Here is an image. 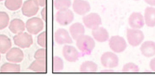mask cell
I'll return each mask as SVG.
<instances>
[{
	"mask_svg": "<svg viewBox=\"0 0 155 79\" xmlns=\"http://www.w3.org/2000/svg\"><path fill=\"white\" fill-rule=\"evenodd\" d=\"M76 40L78 48L83 55H90L95 47L94 39L91 36L84 35L78 38Z\"/></svg>",
	"mask_w": 155,
	"mask_h": 79,
	"instance_id": "obj_1",
	"label": "cell"
},
{
	"mask_svg": "<svg viewBox=\"0 0 155 79\" xmlns=\"http://www.w3.org/2000/svg\"><path fill=\"white\" fill-rule=\"evenodd\" d=\"M127 40L132 46H138L143 42V32L139 29H127Z\"/></svg>",
	"mask_w": 155,
	"mask_h": 79,
	"instance_id": "obj_2",
	"label": "cell"
},
{
	"mask_svg": "<svg viewBox=\"0 0 155 79\" xmlns=\"http://www.w3.org/2000/svg\"><path fill=\"white\" fill-rule=\"evenodd\" d=\"M109 46L113 52L120 53V52H124L127 49V44L123 37L119 36H114L109 38Z\"/></svg>",
	"mask_w": 155,
	"mask_h": 79,
	"instance_id": "obj_3",
	"label": "cell"
},
{
	"mask_svg": "<svg viewBox=\"0 0 155 79\" xmlns=\"http://www.w3.org/2000/svg\"><path fill=\"white\" fill-rule=\"evenodd\" d=\"M101 64L105 68H115L119 64V58L115 52H107L102 54L101 57Z\"/></svg>",
	"mask_w": 155,
	"mask_h": 79,
	"instance_id": "obj_4",
	"label": "cell"
},
{
	"mask_svg": "<svg viewBox=\"0 0 155 79\" xmlns=\"http://www.w3.org/2000/svg\"><path fill=\"white\" fill-rule=\"evenodd\" d=\"M25 28L28 32L31 35H37L44 28L43 20L37 17L31 18L30 20H27V22L25 24Z\"/></svg>",
	"mask_w": 155,
	"mask_h": 79,
	"instance_id": "obj_5",
	"label": "cell"
},
{
	"mask_svg": "<svg viewBox=\"0 0 155 79\" xmlns=\"http://www.w3.org/2000/svg\"><path fill=\"white\" fill-rule=\"evenodd\" d=\"M83 22H84V26L90 30H94L96 28L100 27V25L102 24L101 16L97 13L87 14L86 15L83 17Z\"/></svg>",
	"mask_w": 155,
	"mask_h": 79,
	"instance_id": "obj_6",
	"label": "cell"
},
{
	"mask_svg": "<svg viewBox=\"0 0 155 79\" xmlns=\"http://www.w3.org/2000/svg\"><path fill=\"white\" fill-rule=\"evenodd\" d=\"M14 42L18 47L28 48L33 44V38L30 33L21 32L14 36Z\"/></svg>",
	"mask_w": 155,
	"mask_h": 79,
	"instance_id": "obj_7",
	"label": "cell"
},
{
	"mask_svg": "<svg viewBox=\"0 0 155 79\" xmlns=\"http://www.w3.org/2000/svg\"><path fill=\"white\" fill-rule=\"evenodd\" d=\"M74 13L70 10L69 8L64 10H59L56 14V20L58 24L62 26L68 25L74 21Z\"/></svg>",
	"mask_w": 155,
	"mask_h": 79,
	"instance_id": "obj_8",
	"label": "cell"
},
{
	"mask_svg": "<svg viewBox=\"0 0 155 79\" xmlns=\"http://www.w3.org/2000/svg\"><path fill=\"white\" fill-rule=\"evenodd\" d=\"M55 41L58 45H66L73 43V39L68 30L65 29H58L54 33Z\"/></svg>",
	"mask_w": 155,
	"mask_h": 79,
	"instance_id": "obj_9",
	"label": "cell"
},
{
	"mask_svg": "<svg viewBox=\"0 0 155 79\" xmlns=\"http://www.w3.org/2000/svg\"><path fill=\"white\" fill-rule=\"evenodd\" d=\"M62 55L66 61L69 62H75L79 58V52L73 46L65 45L62 47Z\"/></svg>",
	"mask_w": 155,
	"mask_h": 79,
	"instance_id": "obj_10",
	"label": "cell"
},
{
	"mask_svg": "<svg viewBox=\"0 0 155 79\" xmlns=\"http://www.w3.org/2000/svg\"><path fill=\"white\" fill-rule=\"evenodd\" d=\"M74 11L79 15H86L90 11V4L86 0H74Z\"/></svg>",
	"mask_w": 155,
	"mask_h": 79,
	"instance_id": "obj_11",
	"label": "cell"
},
{
	"mask_svg": "<svg viewBox=\"0 0 155 79\" xmlns=\"http://www.w3.org/2000/svg\"><path fill=\"white\" fill-rule=\"evenodd\" d=\"M128 24L132 29H142L145 24L144 17L141 13L134 12L129 16Z\"/></svg>",
	"mask_w": 155,
	"mask_h": 79,
	"instance_id": "obj_12",
	"label": "cell"
},
{
	"mask_svg": "<svg viewBox=\"0 0 155 79\" xmlns=\"http://www.w3.org/2000/svg\"><path fill=\"white\" fill-rule=\"evenodd\" d=\"M6 59L9 62L13 63H19L24 59V53L20 48L14 47L8 50L6 54Z\"/></svg>",
	"mask_w": 155,
	"mask_h": 79,
	"instance_id": "obj_13",
	"label": "cell"
},
{
	"mask_svg": "<svg viewBox=\"0 0 155 79\" xmlns=\"http://www.w3.org/2000/svg\"><path fill=\"white\" fill-rule=\"evenodd\" d=\"M22 13L26 17L35 15L39 11V5L35 4L34 0H26L22 5Z\"/></svg>",
	"mask_w": 155,
	"mask_h": 79,
	"instance_id": "obj_14",
	"label": "cell"
},
{
	"mask_svg": "<svg viewBox=\"0 0 155 79\" xmlns=\"http://www.w3.org/2000/svg\"><path fill=\"white\" fill-rule=\"evenodd\" d=\"M142 54L146 57H152L155 55V42L152 40H147L142 43L140 47Z\"/></svg>",
	"mask_w": 155,
	"mask_h": 79,
	"instance_id": "obj_15",
	"label": "cell"
},
{
	"mask_svg": "<svg viewBox=\"0 0 155 79\" xmlns=\"http://www.w3.org/2000/svg\"><path fill=\"white\" fill-rule=\"evenodd\" d=\"M92 36L94 40L98 42H105L109 40V33L107 30L103 27H98L92 30Z\"/></svg>",
	"mask_w": 155,
	"mask_h": 79,
	"instance_id": "obj_16",
	"label": "cell"
},
{
	"mask_svg": "<svg viewBox=\"0 0 155 79\" xmlns=\"http://www.w3.org/2000/svg\"><path fill=\"white\" fill-rule=\"evenodd\" d=\"M85 33L84 25L81 23H74L69 27V34L74 40H77Z\"/></svg>",
	"mask_w": 155,
	"mask_h": 79,
	"instance_id": "obj_17",
	"label": "cell"
},
{
	"mask_svg": "<svg viewBox=\"0 0 155 79\" xmlns=\"http://www.w3.org/2000/svg\"><path fill=\"white\" fill-rule=\"evenodd\" d=\"M144 21L148 27L155 26V8L154 7H147L144 11Z\"/></svg>",
	"mask_w": 155,
	"mask_h": 79,
	"instance_id": "obj_18",
	"label": "cell"
},
{
	"mask_svg": "<svg viewBox=\"0 0 155 79\" xmlns=\"http://www.w3.org/2000/svg\"><path fill=\"white\" fill-rule=\"evenodd\" d=\"M8 28L12 33L16 34V35L19 33H21V32H24L25 30L26 29L25 24L24 23L23 20H19V19H14L13 20H11Z\"/></svg>",
	"mask_w": 155,
	"mask_h": 79,
	"instance_id": "obj_19",
	"label": "cell"
},
{
	"mask_svg": "<svg viewBox=\"0 0 155 79\" xmlns=\"http://www.w3.org/2000/svg\"><path fill=\"white\" fill-rule=\"evenodd\" d=\"M30 70L35 72H47L46 59H35L30 66Z\"/></svg>",
	"mask_w": 155,
	"mask_h": 79,
	"instance_id": "obj_20",
	"label": "cell"
},
{
	"mask_svg": "<svg viewBox=\"0 0 155 79\" xmlns=\"http://www.w3.org/2000/svg\"><path fill=\"white\" fill-rule=\"evenodd\" d=\"M12 42L10 39L5 35H0V53H7L11 49Z\"/></svg>",
	"mask_w": 155,
	"mask_h": 79,
	"instance_id": "obj_21",
	"label": "cell"
},
{
	"mask_svg": "<svg viewBox=\"0 0 155 79\" xmlns=\"http://www.w3.org/2000/svg\"><path fill=\"white\" fill-rule=\"evenodd\" d=\"M79 71L81 72H96L98 71V65L94 62L87 61L81 64Z\"/></svg>",
	"mask_w": 155,
	"mask_h": 79,
	"instance_id": "obj_22",
	"label": "cell"
},
{
	"mask_svg": "<svg viewBox=\"0 0 155 79\" xmlns=\"http://www.w3.org/2000/svg\"><path fill=\"white\" fill-rule=\"evenodd\" d=\"M0 71L1 72H19L20 66L18 63L7 62V63H4L1 67Z\"/></svg>",
	"mask_w": 155,
	"mask_h": 79,
	"instance_id": "obj_23",
	"label": "cell"
},
{
	"mask_svg": "<svg viewBox=\"0 0 155 79\" xmlns=\"http://www.w3.org/2000/svg\"><path fill=\"white\" fill-rule=\"evenodd\" d=\"M23 0H5V7L11 10L15 11L22 7Z\"/></svg>",
	"mask_w": 155,
	"mask_h": 79,
	"instance_id": "obj_24",
	"label": "cell"
},
{
	"mask_svg": "<svg viewBox=\"0 0 155 79\" xmlns=\"http://www.w3.org/2000/svg\"><path fill=\"white\" fill-rule=\"evenodd\" d=\"M71 0H54L53 1V6L55 9L58 11L59 10H64L68 9L71 7Z\"/></svg>",
	"mask_w": 155,
	"mask_h": 79,
	"instance_id": "obj_25",
	"label": "cell"
},
{
	"mask_svg": "<svg viewBox=\"0 0 155 79\" xmlns=\"http://www.w3.org/2000/svg\"><path fill=\"white\" fill-rule=\"evenodd\" d=\"M52 67H53V71L54 72H60L62 71L64 64H63V61L61 57L59 56H54L53 60H52Z\"/></svg>",
	"mask_w": 155,
	"mask_h": 79,
	"instance_id": "obj_26",
	"label": "cell"
},
{
	"mask_svg": "<svg viewBox=\"0 0 155 79\" xmlns=\"http://www.w3.org/2000/svg\"><path fill=\"white\" fill-rule=\"evenodd\" d=\"M9 24V17L5 12H0V30H4Z\"/></svg>",
	"mask_w": 155,
	"mask_h": 79,
	"instance_id": "obj_27",
	"label": "cell"
},
{
	"mask_svg": "<svg viewBox=\"0 0 155 79\" xmlns=\"http://www.w3.org/2000/svg\"><path fill=\"white\" fill-rule=\"evenodd\" d=\"M122 71L123 72H138L139 71V67L135 63L129 62V63L125 64L123 66Z\"/></svg>",
	"mask_w": 155,
	"mask_h": 79,
	"instance_id": "obj_28",
	"label": "cell"
},
{
	"mask_svg": "<svg viewBox=\"0 0 155 79\" xmlns=\"http://www.w3.org/2000/svg\"><path fill=\"white\" fill-rule=\"evenodd\" d=\"M37 43L40 46L43 48L46 47V45H47V33L46 32L44 31L39 35L37 38Z\"/></svg>",
	"mask_w": 155,
	"mask_h": 79,
	"instance_id": "obj_29",
	"label": "cell"
},
{
	"mask_svg": "<svg viewBox=\"0 0 155 79\" xmlns=\"http://www.w3.org/2000/svg\"><path fill=\"white\" fill-rule=\"evenodd\" d=\"M35 59H46L47 58V52L45 48H41L39 49L35 52V55H34Z\"/></svg>",
	"mask_w": 155,
	"mask_h": 79,
	"instance_id": "obj_30",
	"label": "cell"
},
{
	"mask_svg": "<svg viewBox=\"0 0 155 79\" xmlns=\"http://www.w3.org/2000/svg\"><path fill=\"white\" fill-rule=\"evenodd\" d=\"M34 2L37 5H39V7H45L47 0H34Z\"/></svg>",
	"mask_w": 155,
	"mask_h": 79,
	"instance_id": "obj_31",
	"label": "cell"
},
{
	"mask_svg": "<svg viewBox=\"0 0 155 79\" xmlns=\"http://www.w3.org/2000/svg\"><path fill=\"white\" fill-rule=\"evenodd\" d=\"M149 67H150V69H151L152 71L155 72V57L153 59L151 60V62L149 63Z\"/></svg>",
	"mask_w": 155,
	"mask_h": 79,
	"instance_id": "obj_32",
	"label": "cell"
},
{
	"mask_svg": "<svg viewBox=\"0 0 155 79\" xmlns=\"http://www.w3.org/2000/svg\"><path fill=\"white\" fill-rule=\"evenodd\" d=\"M145 3H147V4H149L150 6L155 7V0H144Z\"/></svg>",
	"mask_w": 155,
	"mask_h": 79,
	"instance_id": "obj_33",
	"label": "cell"
},
{
	"mask_svg": "<svg viewBox=\"0 0 155 79\" xmlns=\"http://www.w3.org/2000/svg\"><path fill=\"white\" fill-rule=\"evenodd\" d=\"M46 12H47V8L44 7V8L42 9V11H41V15H42L43 20H46V19H47V17H46Z\"/></svg>",
	"mask_w": 155,
	"mask_h": 79,
	"instance_id": "obj_34",
	"label": "cell"
},
{
	"mask_svg": "<svg viewBox=\"0 0 155 79\" xmlns=\"http://www.w3.org/2000/svg\"><path fill=\"white\" fill-rule=\"evenodd\" d=\"M102 72H113V70L111 68H107V69H104V70H101Z\"/></svg>",
	"mask_w": 155,
	"mask_h": 79,
	"instance_id": "obj_35",
	"label": "cell"
},
{
	"mask_svg": "<svg viewBox=\"0 0 155 79\" xmlns=\"http://www.w3.org/2000/svg\"><path fill=\"white\" fill-rule=\"evenodd\" d=\"M0 54H1V53H0ZM0 60H1V55H0Z\"/></svg>",
	"mask_w": 155,
	"mask_h": 79,
	"instance_id": "obj_36",
	"label": "cell"
},
{
	"mask_svg": "<svg viewBox=\"0 0 155 79\" xmlns=\"http://www.w3.org/2000/svg\"><path fill=\"white\" fill-rule=\"evenodd\" d=\"M134 1H139V0H134Z\"/></svg>",
	"mask_w": 155,
	"mask_h": 79,
	"instance_id": "obj_37",
	"label": "cell"
},
{
	"mask_svg": "<svg viewBox=\"0 0 155 79\" xmlns=\"http://www.w3.org/2000/svg\"><path fill=\"white\" fill-rule=\"evenodd\" d=\"M1 1H4V0H0V2H1Z\"/></svg>",
	"mask_w": 155,
	"mask_h": 79,
	"instance_id": "obj_38",
	"label": "cell"
}]
</instances>
